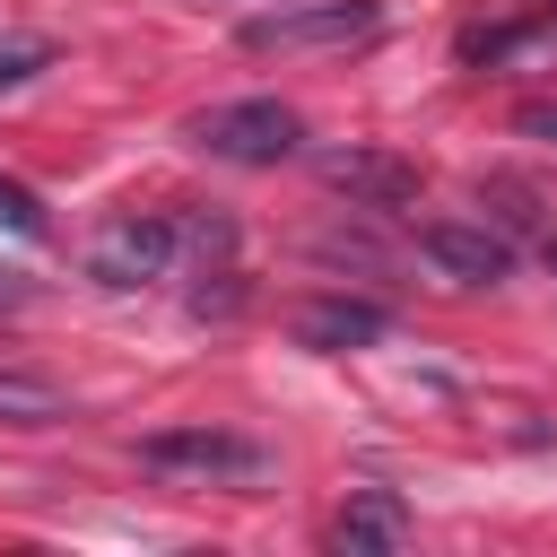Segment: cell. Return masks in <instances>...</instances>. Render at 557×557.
<instances>
[{"label": "cell", "instance_id": "obj_1", "mask_svg": "<svg viewBox=\"0 0 557 557\" xmlns=\"http://www.w3.org/2000/svg\"><path fill=\"white\" fill-rule=\"evenodd\" d=\"M374 26H383L374 0H296V9H261V17H244L235 44L287 61V52H348V44H374Z\"/></svg>", "mask_w": 557, "mask_h": 557}, {"label": "cell", "instance_id": "obj_2", "mask_svg": "<svg viewBox=\"0 0 557 557\" xmlns=\"http://www.w3.org/2000/svg\"><path fill=\"white\" fill-rule=\"evenodd\" d=\"M139 461L165 479H200V487H261L270 479V453L226 426H157V435H139Z\"/></svg>", "mask_w": 557, "mask_h": 557}, {"label": "cell", "instance_id": "obj_3", "mask_svg": "<svg viewBox=\"0 0 557 557\" xmlns=\"http://www.w3.org/2000/svg\"><path fill=\"white\" fill-rule=\"evenodd\" d=\"M191 139L209 157H226V165H278V157L305 148V113L278 104V96H235V104L191 113Z\"/></svg>", "mask_w": 557, "mask_h": 557}, {"label": "cell", "instance_id": "obj_4", "mask_svg": "<svg viewBox=\"0 0 557 557\" xmlns=\"http://www.w3.org/2000/svg\"><path fill=\"white\" fill-rule=\"evenodd\" d=\"M183 244H191L183 218H165V209H122L113 226L87 235V278H96V287H148V278L174 270Z\"/></svg>", "mask_w": 557, "mask_h": 557}, {"label": "cell", "instance_id": "obj_5", "mask_svg": "<svg viewBox=\"0 0 557 557\" xmlns=\"http://www.w3.org/2000/svg\"><path fill=\"white\" fill-rule=\"evenodd\" d=\"M313 174H322L331 191H348L357 209H400V200H418V165H409V157H383V148H322Z\"/></svg>", "mask_w": 557, "mask_h": 557}, {"label": "cell", "instance_id": "obj_6", "mask_svg": "<svg viewBox=\"0 0 557 557\" xmlns=\"http://www.w3.org/2000/svg\"><path fill=\"white\" fill-rule=\"evenodd\" d=\"M418 252H426L435 270L470 278V287H496V278H513V244H505L496 226H453V218H435V226H418Z\"/></svg>", "mask_w": 557, "mask_h": 557}, {"label": "cell", "instance_id": "obj_7", "mask_svg": "<svg viewBox=\"0 0 557 557\" xmlns=\"http://www.w3.org/2000/svg\"><path fill=\"white\" fill-rule=\"evenodd\" d=\"M331 540H339L348 557H383V548H400V540H409V505H400L392 487H348V505H339Z\"/></svg>", "mask_w": 557, "mask_h": 557}, {"label": "cell", "instance_id": "obj_8", "mask_svg": "<svg viewBox=\"0 0 557 557\" xmlns=\"http://www.w3.org/2000/svg\"><path fill=\"white\" fill-rule=\"evenodd\" d=\"M383 331H392V313L366 305V296H322V305L296 313V339L305 348H374Z\"/></svg>", "mask_w": 557, "mask_h": 557}, {"label": "cell", "instance_id": "obj_9", "mask_svg": "<svg viewBox=\"0 0 557 557\" xmlns=\"http://www.w3.org/2000/svg\"><path fill=\"white\" fill-rule=\"evenodd\" d=\"M52 418H70L61 383H44V374H26V366L0 357V426H52Z\"/></svg>", "mask_w": 557, "mask_h": 557}, {"label": "cell", "instance_id": "obj_10", "mask_svg": "<svg viewBox=\"0 0 557 557\" xmlns=\"http://www.w3.org/2000/svg\"><path fill=\"white\" fill-rule=\"evenodd\" d=\"M44 61H52V44H44V35H0V96H9V87H26Z\"/></svg>", "mask_w": 557, "mask_h": 557}, {"label": "cell", "instance_id": "obj_11", "mask_svg": "<svg viewBox=\"0 0 557 557\" xmlns=\"http://www.w3.org/2000/svg\"><path fill=\"white\" fill-rule=\"evenodd\" d=\"M0 235H17V244L44 235V200H35L26 183H9V174H0Z\"/></svg>", "mask_w": 557, "mask_h": 557}, {"label": "cell", "instance_id": "obj_12", "mask_svg": "<svg viewBox=\"0 0 557 557\" xmlns=\"http://www.w3.org/2000/svg\"><path fill=\"white\" fill-rule=\"evenodd\" d=\"M513 131H522V139H548V148H557V96L522 104V113H513Z\"/></svg>", "mask_w": 557, "mask_h": 557}]
</instances>
